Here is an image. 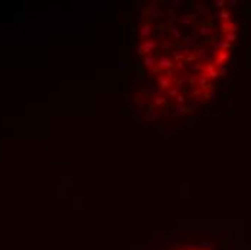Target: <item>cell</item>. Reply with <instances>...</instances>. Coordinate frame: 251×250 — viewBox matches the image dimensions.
Returning <instances> with one entry per match:
<instances>
[{
  "mask_svg": "<svg viewBox=\"0 0 251 250\" xmlns=\"http://www.w3.org/2000/svg\"><path fill=\"white\" fill-rule=\"evenodd\" d=\"M185 111H186L185 104H177V106H176V113H177V114H180V113H185Z\"/></svg>",
  "mask_w": 251,
  "mask_h": 250,
  "instance_id": "4fadbf2b",
  "label": "cell"
},
{
  "mask_svg": "<svg viewBox=\"0 0 251 250\" xmlns=\"http://www.w3.org/2000/svg\"><path fill=\"white\" fill-rule=\"evenodd\" d=\"M156 66H159L160 70H170V68H175V59H172L170 57H166V55H163V57H160L157 59V64H156Z\"/></svg>",
  "mask_w": 251,
  "mask_h": 250,
  "instance_id": "6da1fadb",
  "label": "cell"
},
{
  "mask_svg": "<svg viewBox=\"0 0 251 250\" xmlns=\"http://www.w3.org/2000/svg\"><path fill=\"white\" fill-rule=\"evenodd\" d=\"M156 80H157V82H159V85H160L162 90H170V88H172V80L166 78L165 75H162V77L157 75Z\"/></svg>",
  "mask_w": 251,
  "mask_h": 250,
  "instance_id": "7a4b0ae2",
  "label": "cell"
},
{
  "mask_svg": "<svg viewBox=\"0 0 251 250\" xmlns=\"http://www.w3.org/2000/svg\"><path fill=\"white\" fill-rule=\"evenodd\" d=\"M168 96H169V97H177V96H179V87H175V88L168 90Z\"/></svg>",
  "mask_w": 251,
  "mask_h": 250,
  "instance_id": "9c48e42d",
  "label": "cell"
},
{
  "mask_svg": "<svg viewBox=\"0 0 251 250\" xmlns=\"http://www.w3.org/2000/svg\"><path fill=\"white\" fill-rule=\"evenodd\" d=\"M156 64H157V59H156L154 57H150V55H147V57L144 58V65H146V66H149V68H153V66H156Z\"/></svg>",
  "mask_w": 251,
  "mask_h": 250,
  "instance_id": "277c9868",
  "label": "cell"
},
{
  "mask_svg": "<svg viewBox=\"0 0 251 250\" xmlns=\"http://www.w3.org/2000/svg\"><path fill=\"white\" fill-rule=\"evenodd\" d=\"M156 47H157L156 41L149 39V41H146V42L143 43V51H144V54H150V52H153V51L156 49Z\"/></svg>",
  "mask_w": 251,
  "mask_h": 250,
  "instance_id": "3957f363",
  "label": "cell"
},
{
  "mask_svg": "<svg viewBox=\"0 0 251 250\" xmlns=\"http://www.w3.org/2000/svg\"><path fill=\"white\" fill-rule=\"evenodd\" d=\"M163 72L166 74L165 77H166V78H169V80H172V78L176 75V70H175V68H170V70H165Z\"/></svg>",
  "mask_w": 251,
  "mask_h": 250,
  "instance_id": "ba28073f",
  "label": "cell"
},
{
  "mask_svg": "<svg viewBox=\"0 0 251 250\" xmlns=\"http://www.w3.org/2000/svg\"><path fill=\"white\" fill-rule=\"evenodd\" d=\"M169 32L175 36V39H180V32L176 29V28H173V26H169Z\"/></svg>",
  "mask_w": 251,
  "mask_h": 250,
  "instance_id": "8fae6325",
  "label": "cell"
},
{
  "mask_svg": "<svg viewBox=\"0 0 251 250\" xmlns=\"http://www.w3.org/2000/svg\"><path fill=\"white\" fill-rule=\"evenodd\" d=\"M172 47H173V43H172V42H166V43L163 45V48H165V49H169V48H172Z\"/></svg>",
  "mask_w": 251,
  "mask_h": 250,
  "instance_id": "e0dca14e",
  "label": "cell"
},
{
  "mask_svg": "<svg viewBox=\"0 0 251 250\" xmlns=\"http://www.w3.org/2000/svg\"><path fill=\"white\" fill-rule=\"evenodd\" d=\"M175 68L177 71H183L185 68H186V62H183V61H179V62H175Z\"/></svg>",
  "mask_w": 251,
  "mask_h": 250,
  "instance_id": "30bf717a",
  "label": "cell"
},
{
  "mask_svg": "<svg viewBox=\"0 0 251 250\" xmlns=\"http://www.w3.org/2000/svg\"><path fill=\"white\" fill-rule=\"evenodd\" d=\"M137 52H139V55H143V54H144V51H143V43L137 47Z\"/></svg>",
  "mask_w": 251,
  "mask_h": 250,
  "instance_id": "2e32d148",
  "label": "cell"
},
{
  "mask_svg": "<svg viewBox=\"0 0 251 250\" xmlns=\"http://www.w3.org/2000/svg\"><path fill=\"white\" fill-rule=\"evenodd\" d=\"M170 5H172V6H175V7H177L179 5H182V2H180V0H175V2H172Z\"/></svg>",
  "mask_w": 251,
  "mask_h": 250,
  "instance_id": "ac0fdd59",
  "label": "cell"
},
{
  "mask_svg": "<svg viewBox=\"0 0 251 250\" xmlns=\"http://www.w3.org/2000/svg\"><path fill=\"white\" fill-rule=\"evenodd\" d=\"M182 26H189L191 25V17L189 16H182Z\"/></svg>",
  "mask_w": 251,
  "mask_h": 250,
  "instance_id": "7c38bea8",
  "label": "cell"
},
{
  "mask_svg": "<svg viewBox=\"0 0 251 250\" xmlns=\"http://www.w3.org/2000/svg\"><path fill=\"white\" fill-rule=\"evenodd\" d=\"M165 98H162L160 96H153V104L154 106H162V104H165Z\"/></svg>",
  "mask_w": 251,
  "mask_h": 250,
  "instance_id": "52a82bcc",
  "label": "cell"
},
{
  "mask_svg": "<svg viewBox=\"0 0 251 250\" xmlns=\"http://www.w3.org/2000/svg\"><path fill=\"white\" fill-rule=\"evenodd\" d=\"M152 33V26L150 25H144L142 29H140V36L142 38H146L147 35H150Z\"/></svg>",
  "mask_w": 251,
  "mask_h": 250,
  "instance_id": "5b68a950",
  "label": "cell"
},
{
  "mask_svg": "<svg viewBox=\"0 0 251 250\" xmlns=\"http://www.w3.org/2000/svg\"><path fill=\"white\" fill-rule=\"evenodd\" d=\"M136 103H139V106H144L149 103V97L146 96H137L136 97Z\"/></svg>",
  "mask_w": 251,
  "mask_h": 250,
  "instance_id": "8992f818",
  "label": "cell"
},
{
  "mask_svg": "<svg viewBox=\"0 0 251 250\" xmlns=\"http://www.w3.org/2000/svg\"><path fill=\"white\" fill-rule=\"evenodd\" d=\"M152 72H153V74H162L163 70H160L159 66H153V68H152Z\"/></svg>",
  "mask_w": 251,
  "mask_h": 250,
  "instance_id": "5bb4252c",
  "label": "cell"
},
{
  "mask_svg": "<svg viewBox=\"0 0 251 250\" xmlns=\"http://www.w3.org/2000/svg\"><path fill=\"white\" fill-rule=\"evenodd\" d=\"M176 100H177V104H183V103H185V97L182 96V94H179V96L176 97Z\"/></svg>",
  "mask_w": 251,
  "mask_h": 250,
  "instance_id": "9a60e30c",
  "label": "cell"
}]
</instances>
